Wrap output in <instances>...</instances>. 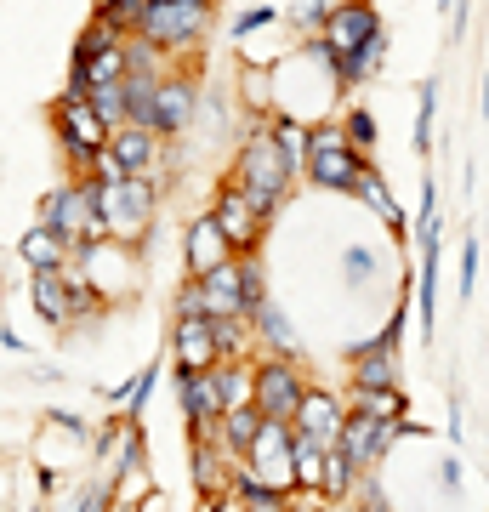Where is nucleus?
I'll return each instance as SVG.
<instances>
[{"label":"nucleus","mask_w":489,"mask_h":512,"mask_svg":"<svg viewBox=\"0 0 489 512\" xmlns=\"http://www.w3.org/2000/svg\"><path fill=\"white\" fill-rule=\"evenodd\" d=\"M325 40L336 52V69H330L336 97H347L364 80H376V69L387 63V23H381L376 0H336L330 23H325Z\"/></svg>","instance_id":"1"},{"label":"nucleus","mask_w":489,"mask_h":512,"mask_svg":"<svg viewBox=\"0 0 489 512\" xmlns=\"http://www.w3.org/2000/svg\"><path fill=\"white\" fill-rule=\"evenodd\" d=\"M211 222H217L222 234H228V245H234L239 256H245V251H262V234L273 228V222L262 217V211H256V205L245 200L234 183H228V177H222L217 200H211Z\"/></svg>","instance_id":"12"},{"label":"nucleus","mask_w":489,"mask_h":512,"mask_svg":"<svg viewBox=\"0 0 489 512\" xmlns=\"http://www.w3.org/2000/svg\"><path fill=\"white\" fill-rule=\"evenodd\" d=\"M171 319H205V291H200V279H182V291L171 296Z\"/></svg>","instance_id":"38"},{"label":"nucleus","mask_w":489,"mask_h":512,"mask_svg":"<svg viewBox=\"0 0 489 512\" xmlns=\"http://www.w3.org/2000/svg\"><path fill=\"white\" fill-rule=\"evenodd\" d=\"M376 268H381V256L370 251V245H347L342 251V285L347 291H364V285L376 279Z\"/></svg>","instance_id":"33"},{"label":"nucleus","mask_w":489,"mask_h":512,"mask_svg":"<svg viewBox=\"0 0 489 512\" xmlns=\"http://www.w3.org/2000/svg\"><path fill=\"white\" fill-rule=\"evenodd\" d=\"M364 171H370V154H359V148L342 137V120H336V114H330V120H313L302 177H308L313 188H325V194H353Z\"/></svg>","instance_id":"5"},{"label":"nucleus","mask_w":489,"mask_h":512,"mask_svg":"<svg viewBox=\"0 0 489 512\" xmlns=\"http://www.w3.org/2000/svg\"><path fill=\"white\" fill-rule=\"evenodd\" d=\"M410 433V416L404 421H376V416H359V410H347V421H342V450L353 461H359V473H376L381 461L393 456V444Z\"/></svg>","instance_id":"11"},{"label":"nucleus","mask_w":489,"mask_h":512,"mask_svg":"<svg viewBox=\"0 0 489 512\" xmlns=\"http://www.w3.org/2000/svg\"><path fill=\"white\" fill-rule=\"evenodd\" d=\"M245 325H251V342H256L262 353H268V359H302V336H296L290 313L279 308L273 296L251 313V319H245Z\"/></svg>","instance_id":"16"},{"label":"nucleus","mask_w":489,"mask_h":512,"mask_svg":"<svg viewBox=\"0 0 489 512\" xmlns=\"http://www.w3.org/2000/svg\"><path fill=\"white\" fill-rule=\"evenodd\" d=\"M160 359H148L137 376H131L126 387H114L109 393V404H120V416H131V421H143V410H148V399H154V387H160Z\"/></svg>","instance_id":"27"},{"label":"nucleus","mask_w":489,"mask_h":512,"mask_svg":"<svg viewBox=\"0 0 489 512\" xmlns=\"http://www.w3.org/2000/svg\"><path fill=\"white\" fill-rule=\"evenodd\" d=\"M217 399L222 410H245L256 399V365L251 359H222L217 365Z\"/></svg>","instance_id":"25"},{"label":"nucleus","mask_w":489,"mask_h":512,"mask_svg":"<svg viewBox=\"0 0 489 512\" xmlns=\"http://www.w3.org/2000/svg\"><path fill=\"white\" fill-rule=\"evenodd\" d=\"M148 6H154V0H109V6H91V12H103L120 35H137L143 18H148Z\"/></svg>","instance_id":"35"},{"label":"nucleus","mask_w":489,"mask_h":512,"mask_svg":"<svg viewBox=\"0 0 489 512\" xmlns=\"http://www.w3.org/2000/svg\"><path fill=\"white\" fill-rule=\"evenodd\" d=\"M211 6H217V0H211Z\"/></svg>","instance_id":"45"},{"label":"nucleus","mask_w":489,"mask_h":512,"mask_svg":"<svg viewBox=\"0 0 489 512\" xmlns=\"http://www.w3.org/2000/svg\"><path fill=\"white\" fill-rule=\"evenodd\" d=\"M40 222L52 228L57 239H69L74 256L97 245V239H109V222L97 211V183L91 177H74V183H57L46 200H40Z\"/></svg>","instance_id":"6"},{"label":"nucleus","mask_w":489,"mask_h":512,"mask_svg":"<svg viewBox=\"0 0 489 512\" xmlns=\"http://www.w3.org/2000/svg\"><path fill=\"white\" fill-rule=\"evenodd\" d=\"M330 6H336V0H290V6H285L290 35H325Z\"/></svg>","instance_id":"32"},{"label":"nucleus","mask_w":489,"mask_h":512,"mask_svg":"<svg viewBox=\"0 0 489 512\" xmlns=\"http://www.w3.org/2000/svg\"><path fill=\"white\" fill-rule=\"evenodd\" d=\"M234 245H228V234H222L217 222H211V211H200V217L182 228V268H188V279H205L211 268H222V262H234Z\"/></svg>","instance_id":"13"},{"label":"nucleus","mask_w":489,"mask_h":512,"mask_svg":"<svg viewBox=\"0 0 489 512\" xmlns=\"http://www.w3.org/2000/svg\"><path fill=\"white\" fill-rule=\"evenodd\" d=\"M245 512H296V507H290V495L262 490V495H251V501H245Z\"/></svg>","instance_id":"41"},{"label":"nucleus","mask_w":489,"mask_h":512,"mask_svg":"<svg viewBox=\"0 0 489 512\" xmlns=\"http://www.w3.org/2000/svg\"><path fill=\"white\" fill-rule=\"evenodd\" d=\"M347 501H359V512H393V501H387V490H381V478H376V473H364V478H359V490L347 495Z\"/></svg>","instance_id":"40"},{"label":"nucleus","mask_w":489,"mask_h":512,"mask_svg":"<svg viewBox=\"0 0 489 512\" xmlns=\"http://www.w3.org/2000/svg\"><path fill=\"white\" fill-rule=\"evenodd\" d=\"M109 507H114V478H91L69 501V512H109Z\"/></svg>","instance_id":"36"},{"label":"nucleus","mask_w":489,"mask_h":512,"mask_svg":"<svg viewBox=\"0 0 489 512\" xmlns=\"http://www.w3.org/2000/svg\"><path fill=\"white\" fill-rule=\"evenodd\" d=\"M353 200H364L370 211H376L393 234H404V211H399V200H393V188H387V177H381V165H370L359 177V188H353Z\"/></svg>","instance_id":"26"},{"label":"nucleus","mask_w":489,"mask_h":512,"mask_svg":"<svg viewBox=\"0 0 489 512\" xmlns=\"http://www.w3.org/2000/svg\"><path fill=\"white\" fill-rule=\"evenodd\" d=\"M347 387H399V348H387L381 336L347 348Z\"/></svg>","instance_id":"20"},{"label":"nucleus","mask_w":489,"mask_h":512,"mask_svg":"<svg viewBox=\"0 0 489 512\" xmlns=\"http://www.w3.org/2000/svg\"><path fill=\"white\" fill-rule=\"evenodd\" d=\"M109 154L120 160V171H126V177H160L165 143H160L148 126H120V131L109 137Z\"/></svg>","instance_id":"17"},{"label":"nucleus","mask_w":489,"mask_h":512,"mask_svg":"<svg viewBox=\"0 0 489 512\" xmlns=\"http://www.w3.org/2000/svg\"><path fill=\"white\" fill-rule=\"evenodd\" d=\"M308 393V376L296 359H256V410L262 421H296V404Z\"/></svg>","instance_id":"10"},{"label":"nucleus","mask_w":489,"mask_h":512,"mask_svg":"<svg viewBox=\"0 0 489 512\" xmlns=\"http://www.w3.org/2000/svg\"><path fill=\"white\" fill-rule=\"evenodd\" d=\"M336 120H342V137H347L353 148H359V154H376V143H381V126H376V114L353 103V109H342Z\"/></svg>","instance_id":"31"},{"label":"nucleus","mask_w":489,"mask_h":512,"mask_svg":"<svg viewBox=\"0 0 489 512\" xmlns=\"http://www.w3.org/2000/svg\"><path fill=\"white\" fill-rule=\"evenodd\" d=\"M245 467H251L273 495H290L296 501V427L290 421H262V433L245 450Z\"/></svg>","instance_id":"7"},{"label":"nucleus","mask_w":489,"mask_h":512,"mask_svg":"<svg viewBox=\"0 0 489 512\" xmlns=\"http://www.w3.org/2000/svg\"><path fill=\"white\" fill-rule=\"evenodd\" d=\"M211 433H217V444L228 450V456H245L251 439L262 433V410H256V404H245V410H222Z\"/></svg>","instance_id":"24"},{"label":"nucleus","mask_w":489,"mask_h":512,"mask_svg":"<svg viewBox=\"0 0 489 512\" xmlns=\"http://www.w3.org/2000/svg\"><path fill=\"white\" fill-rule=\"evenodd\" d=\"M296 495H325V444L296 433Z\"/></svg>","instance_id":"28"},{"label":"nucleus","mask_w":489,"mask_h":512,"mask_svg":"<svg viewBox=\"0 0 489 512\" xmlns=\"http://www.w3.org/2000/svg\"><path fill=\"white\" fill-rule=\"evenodd\" d=\"M86 103H91V114L109 126V137L126 126V92H120V86H97V92H86Z\"/></svg>","instance_id":"34"},{"label":"nucleus","mask_w":489,"mask_h":512,"mask_svg":"<svg viewBox=\"0 0 489 512\" xmlns=\"http://www.w3.org/2000/svg\"><path fill=\"white\" fill-rule=\"evenodd\" d=\"M160 200H165L160 177H120V183H103L97 188V211L109 222V239L143 251V239L154 234V222H160Z\"/></svg>","instance_id":"4"},{"label":"nucleus","mask_w":489,"mask_h":512,"mask_svg":"<svg viewBox=\"0 0 489 512\" xmlns=\"http://www.w3.org/2000/svg\"><path fill=\"white\" fill-rule=\"evenodd\" d=\"M484 450H489V444H484Z\"/></svg>","instance_id":"46"},{"label":"nucleus","mask_w":489,"mask_h":512,"mask_svg":"<svg viewBox=\"0 0 489 512\" xmlns=\"http://www.w3.org/2000/svg\"><path fill=\"white\" fill-rule=\"evenodd\" d=\"M52 131H57V148L74 160V171H86L91 154H103V148H109V126L91 114L86 97H57V103H52Z\"/></svg>","instance_id":"9"},{"label":"nucleus","mask_w":489,"mask_h":512,"mask_svg":"<svg viewBox=\"0 0 489 512\" xmlns=\"http://www.w3.org/2000/svg\"><path fill=\"white\" fill-rule=\"evenodd\" d=\"M171 365L177 370H217V330L211 319H171Z\"/></svg>","instance_id":"15"},{"label":"nucleus","mask_w":489,"mask_h":512,"mask_svg":"<svg viewBox=\"0 0 489 512\" xmlns=\"http://www.w3.org/2000/svg\"><path fill=\"white\" fill-rule=\"evenodd\" d=\"M438 143V74H427L421 80V92H416V154L427 160Z\"/></svg>","instance_id":"30"},{"label":"nucleus","mask_w":489,"mask_h":512,"mask_svg":"<svg viewBox=\"0 0 489 512\" xmlns=\"http://www.w3.org/2000/svg\"><path fill=\"white\" fill-rule=\"evenodd\" d=\"M347 410L376 416V421H404L410 416V399H404L399 387H347Z\"/></svg>","instance_id":"23"},{"label":"nucleus","mask_w":489,"mask_h":512,"mask_svg":"<svg viewBox=\"0 0 489 512\" xmlns=\"http://www.w3.org/2000/svg\"><path fill=\"white\" fill-rule=\"evenodd\" d=\"M177 404L188 427L205 433V427H217L222 416V399H217V370H177Z\"/></svg>","instance_id":"18"},{"label":"nucleus","mask_w":489,"mask_h":512,"mask_svg":"<svg viewBox=\"0 0 489 512\" xmlns=\"http://www.w3.org/2000/svg\"><path fill=\"white\" fill-rule=\"evenodd\" d=\"M342 421H347V399L342 393H330V387L308 382V393H302V404H296V433H308V439H319L330 450V444L342 439Z\"/></svg>","instance_id":"14"},{"label":"nucleus","mask_w":489,"mask_h":512,"mask_svg":"<svg viewBox=\"0 0 489 512\" xmlns=\"http://www.w3.org/2000/svg\"><path fill=\"white\" fill-rule=\"evenodd\" d=\"M228 183L245 194V200L262 211V217H279L285 211V200H290V188L302 183V171L279 154V143L268 137V126L256 120L245 137H239V148H234V165H228Z\"/></svg>","instance_id":"2"},{"label":"nucleus","mask_w":489,"mask_h":512,"mask_svg":"<svg viewBox=\"0 0 489 512\" xmlns=\"http://www.w3.org/2000/svg\"><path fill=\"white\" fill-rule=\"evenodd\" d=\"M211 29H217V6H211V0H154L137 35L154 40L171 69L194 74V57H205Z\"/></svg>","instance_id":"3"},{"label":"nucleus","mask_w":489,"mask_h":512,"mask_svg":"<svg viewBox=\"0 0 489 512\" xmlns=\"http://www.w3.org/2000/svg\"><path fill=\"white\" fill-rule=\"evenodd\" d=\"M205 291V319H245V262H222L200 279Z\"/></svg>","instance_id":"19"},{"label":"nucleus","mask_w":489,"mask_h":512,"mask_svg":"<svg viewBox=\"0 0 489 512\" xmlns=\"http://www.w3.org/2000/svg\"><path fill=\"white\" fill-rule=\"evenodd\" d=\"M200 97H205V86H200L188 69H165L160 92H154L148 131H154L160 143H177V137H188V131H194V120H200Z\"/></svg>","instance_id":"8"},{"label":"nucleus","mask_w":489,"mask_h":512,"mask_svg":"<svg viewBox=\"0 0 489 512\" xmlns=\"http://www.w3.org/2000/svg\"><path fill=\"white\" fill-rule=\"evenodd\" d=\"M205 512H245V495H239L234 484H228L222 495H211V501H205Z\"/></svg>","instance_id":"42"},{"label":"nucleus","mask_w":489,"mask_h":512,"mask_svg":"<svg viewBox=\"0 0 489 512\" xmlns=\"http://www.w3.org/2000/svg\"><path fill=\"white\" fill-rule=\"evenodd\" d=\"M18 262L29 268V274H63V268L74 262V245L69 239H57L46 222H35V228L18 239Z\"/></svg>","instance_id":"22"},{"label":"nucleus","mask_w":489,"mask_h":512,"mask_svg":"<svg viewBox=\"0 0 489 512\" xmlns=\"http://www.w3.org/2000/svg\"><path fill=\"white\" fill-rule=\"evenodd\" d=\"M91 6H109V0H91Z\"/></svg>","instance_id":"44"},{"label":"nucleus","mask_w":489,"mask_h":512,"mask_svg":"<svg viewBox=\"0 0 489 512\" xmlns=\"http://www.w3.org/2000/svg\"><path fill=\"white\" fill-rule=\"evenodd\" d=\"M478 114H484V120H489V74H484V80H478Z\"/></svg>","instance_id":"43"},{"label":"nucleus","mask_w":489,"mask_h":512,"mask_svg":"<svg viewBox=\"0 0 489 512\" xmlns=\"http://www.w3.org/2000/svg\"><path fill=\"white\" fill-rule=\"evenodd\" d=\"M478 274H484V245H478V234H467V245H461V296H467V302H472Z\"/></svg>","instance_id":"39"},{"label":"nucleus","mask_w":489,"mask_h":512,"mask_svg":"<svg viewBox=\"0 0 489 512\" xmlns=\"http://www.w3.org/2000/svg\"><path fill=\"white\" fill-rule=\"evenodd\" d=\"M29 302L52 330H74V291H69V268L63 274H29Z\"/></svg>","instance_id":"21"},{"label":"nucleus","mask_w":489,"mask_h":512,"mask_svg":"<svg viewBox=\"0 0 489 512\" xmlns=\"http://www.w3.org/2000/svg\"><path fill=\"white\" fill-rule=\"evenodd\" d=\"M273 23H285V12L262 0V6H251V12H239L234 18V40H251V35H262V29H273Z\"/></svg>","instance_id":"37"},{"label":"nucleus","mask_w":489,"mask_h":512,"mask_svg":"<svg viewBox=\"0 0 489 512\" xmlns=\"http://www.w3.org/2000/svg\"><path fill=\"white\" fill-rule=\"evenodd\" d=\"M359 461L347 456L342 444H330L325 450V501H347V495L359 490Z\"/></svg>","instance_id":"29"}]
</instances>
